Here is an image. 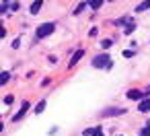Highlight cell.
I'll return each mask as SVG.
<instances>
[{
	"instance_id": "9a60e30c",
	"label": "cell",
	"mask_w": 150,
	"mask_h": 136,
	"mask_svg": "<svg viewBox=\"0 0 150 136\" xmlns=\"http://www.w3.org/2000/svg\"><path fill=\"white\" fill-rule=\"evenodd\" d=\"M142 136H150V126H146V128L142 130Z\"/></svg>"
},
{
	"instance_id": "9c48e42d",
	"label": "cell",
	"mask_w": 150,
	"mask_h": 136,
	"mask_svg": "<svg viewBox=\"0 0 150 136\" xmlns=\"http://www.w3.org/2000/svg\"><path fill=\"white\" fill-rule=\"evenodd\" d=\"M43 107H45V101H41V103H37V109H35V111H37V113H41V111H43Z\"/></svg>"
},
{
	"instance_id": "8992f818",
	"label": "cell",
	"mask_w": 150,
	"mask_h": 136,
	"mask_svg": "<svg viewBox=\"0 0 150 136\" xmlns=\"http://www.w3.org/2000/svg\"><path fill=\"white\" fill-rule=\"evenodd\" d=\"M140 111H150V99H144L140 103Z\"/></svg>"
},
{
	"instance_id": "ba28073f",
	"label": "cell",
	"mask_w": 150,
	"mask_h": 136,
	"mask_svg": "<svg viewBox=\"0 0 150 136\" xmlns=\"http://www.w3.org/2000/svg\"><path fill=\"white\" fill-rule=\"evenodd\" d=\"M39 9H41V2H33L31 4V13H39Z\"/></svg>"
},
{
	"instance_id": "5b68a950",
	"label": "cell",
	"mask_w": 150,
	"mask_h": 136,
	"mask_svg": "<svg viewBox=\"0 0 150 136\" xmlns=\"http://www.w3.org/2000/svg\"><path fill=\"white\" fill-rule=\"evenodd\" d=\"M27 109H29V103H27V101H25V103H23V109H21V111H19V113H17V115H15V120H21V117H23V115H25V111H27Z\"/></svg>"
},
{
	"instance_id": "7c38bea8",
	"label": "cell",
	"mask_w": 150,
	"mask_h": 136,
	"mask_svg": "<svg viewBox=\"0 0 150 136\" xmlns=\"http://www.w3.org/2000/svg\"><path fill=\"white\" fill-rule=\"evenodd\" d=\"M93 136H103V130H101V128H95V130H93Z\"/></svg>"
},
{
	"instance_id": "2e32d148",
	"label": "cell",
	"mask_w": 150,
	"mask_h": 136,
	"mask_svg": "<svg viewBox=\"0 0 150 136\" xmlns=\"http://www.w3.org/2000/svg\"><path fill=\"white\" fill-rule=\"evenodd\" d=\"M134 27H136V25H132V23H129V25L125 27V33H132V31H134Z\"/></svg>"
},
{
	"instance_id": "6da1fadb",
	"label": "cell",
	"mask_w": 150,
	"mask_h": 136,
	"mask_svg": "<svg viewBox=\"0 0 150 136\" xmlns=\"http://www.w3.org/2000/svg\"><path fill=\"white\" fill-rule=\"evenodd\" d=\"M93 64L99 66V68H103V66L109 68V66H111V58H109V56H97V58L93 60Z\"/></svg>"
},
{
	"instance_id": "3957f363",
	"label": "cell",
	"mask_w": 150,
	"mask_h": 136,
	"mask_svg": "<svg viewBox=\"0 0 150 136\" xmlns=\"http://www.w3.org/2000/svg\"><path fill=\"white\" fill-rule=\"evenodd\" d=\"M142 95H144V93H140V91H138V89H132V91H129V93H127V97H129V99H140V97H142Z\"/></svg>"
},
{
	"instance_id": "52a82bcc",
	"label": "cell",
	"mask_w": 150,
	"mask_h": 136,
	"mask_svg": "<svg viewBox=\"0 0 150 136\" xmlns=\"http://www.w3.org/2000/svg\"><path fill=\"white\" fill-rule=\"evenodd\" d=\"M119 113H123V109H109V111H105V115H119Z\"/></svg>"
},
{
	"instance_id": "277c9868",
	"label": "cell",
	"mask_w": 150,
	"mask_h": 136,
	"mask_svg": "<svg viewBox=\"0 0 150 136\" xmlns=\"http://www.w3.org/2000/svg\"><path fill=\"white\" fill-rule=\"evenodd\" d=\"M82 54H84V52H82V50H78V52H76L74 56H72V62H70V66H74V64H76V62H78V60L82 58Z\"/></svg>"
},
{
	"instance_id": "8fae6325",
	"label": "cell",
	"mask_w": 150,
	"mask_h": 136,
	"mask_svg": "<svg viewBox=\"0 0 150 136\" xmlns=\"http://www.w3.org/2000/svg\"><path fill=\"white\" fill-rule=\"evenodd\" d=\"M101 46H103V48H111V39H103Z\"/></svg>"
},
{
	"instance_id": "5bb4252c",
	"label": "cell",
	"mask_w": 150,
	"mask_h": 136,
	"mask_svg": "<svg viewBox=\"0 0 150 136\" xmlns=\"http://www.w3.org/2000/svg\"><path fill=\"white\" fill-rule=\"evenodd\" d=\"M6 80H8V72H2V78H0V83H2V85H4Z\"/></svg>"
},
{
	"instance_id": "4fadbf2b",
	"label": "cell",
	"mask_w": 150,
	"mask_h": 136,
	"mask_svg": "<svg viewBox=\"0 0 150 136\" xmlns=\"http://www.w3.org/2000/svg\"><path fill=\"white\" fill-rule=\"evenodd\" d=\"M101 4H103V2H101V0H95V2H91V6H93V9H99Z\"/></svg>"
},
{
	"instance_id": "7a4b0ae2",
	"label": "cell",
	"mask_w": 150,
	"mask_h": 136,
	"mask_svg": "<svg viewBox=\"0 0 150 136\" xmlns=\"http://www.w3.org/2000/svg\"><path fill=\"white\" fill-rule=\"evenodd\" d=\"M54 31V25L52 23H45V25H41L39 29H37V37H45V35H50Z\"/></svg>"
},
{
	"instance_id": "30bf717a",
	"label": "cell",
	"mask_w": 150,
	"mask_h": 136,
	"mask_svg": "<svg viewBox=\"0 0 150 136\" xmlns=\"http://www.w3.org/2000/svg\"><path fill=\"white\" fill-rule=\"evenodd\" d=\"M144 9H150V2H144V4H138V13L144 11Z\"/></svg>"
}]
</instances>
